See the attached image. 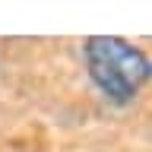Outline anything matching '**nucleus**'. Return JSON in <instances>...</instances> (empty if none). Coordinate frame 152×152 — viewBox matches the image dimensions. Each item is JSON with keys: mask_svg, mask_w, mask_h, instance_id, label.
<instances>
[{"mask_svg": "<svg viewBox=\"0 0 152 152\" xmlns=\"http://www.w3.org/2000/svg\"><path fill=\"white\" fill-rule=\"evenodd\" d=\"M83 64L98 95L117 108L136 102L152 73L146 51L117 35H89L83 41Z\"/></svg>", "mask_w": 152, "mask_h": 152, "instance_id": "nucleus-1", "label": "nucleus"}]
</instances>
